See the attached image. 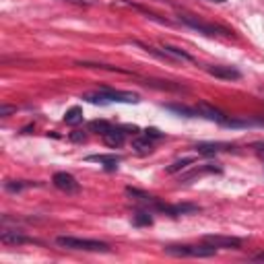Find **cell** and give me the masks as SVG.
Masks as SVG:
<instances>
[{"mask_svg":"<svg viewBox=\"0 0 264 264\" xmlns=\"http://www.w3.org/2000/svg\"><path fill=\"white\" fill-rule=\"evenodd\" d=\"M194 161H196L194 157H182V159L174 161L172 165H168V168H165V172H168V174H177V172H182V170L190 168V165H192Z\"/></svg>","mask_w":264,"mask_h":264,"instance_id":"cell-20","label":"cell"},{"mask_svg":"<svg viewBox=\"0 0 264 264\" xmlns=\"http://www.w3.org/2000/svg\"><path fill=\"white\" fill-rule=\"evenodd\" d=\"M219 174L221 172V168H217L215 163H204L202 168H198V170H194V172H190V174H186V176H182L179 177V182H190L192 177H200V176H204V174Z\"/></svg>","mask_w":264,"mask_h":264,"instance_id":"cell-16","label":"cell"},{"mask_svg":"<svg viewBox=\"0 0 264 264\" xmlns=\"http://www.w3.org/2000/svg\"><path fill=\"white\" fill-rule=\"evenodd\" d=\"M35 188V186H39L37 182H6L4 184V188L8 190V192H21V190H25V188Z\"/></svg>","mask_w":264,"mask_h":264,"instance_id":"cell-23","label":"cell"},{"mask_svg":"<svg viewBox=\"0 0 264 264\" xmlns=\"http://www.w3.org/2000/svg\"><path fill=\"white\" fill-rule=\"evenodd\" d=\"M165 109L170 112H176L179 116H186V118H198V109L196 107H188V105H177V103H168Z\"/></svg>","mask_w":264,"mask_h":264,"instance_id":"cell-18","label":"cell"},{"mask_svg":"<svg viewBox=\"0 0 264 264\" xmlns=\"http://www.w3.org/2000/svg\"><path fill=\"white\" fill-rule=\"evenodd\" d=\"M64 122L68 124V126H79V124H83V109L79 105L71 107L68 112L64 114Z\"/></svg>","mask_w":264,"mask_h":264,"instance_id":"cell-19","label":"cell"},{"mask_svg":"<svg viewBox=\"0 0 264 264\" xmlns=\"http://www.w3.org/2000/svg\"><path fill=\"white\" fill-rule=\"evenodd\" d=\"M56 246L64 250H77V252H109V244L99 240H83L75 235H58Z\"/></svg>","mask_w":264,"mask_h":264,"instance_id":"cell-1","label":"cell"},{"mask_svg":"<svg viewBox=\"0 0 264 264\" xmlns=\"http://www.w3.org/2000/svg\"><path fill=\"white\" fill-rule=\"evenodd\" d=\"M101 138H103V143H105L107 147L118 149V147L124 145V138H126V136H124V130H122V128H114V126H112Z\"/></svg>","mask_w":264,"mask_h":264,"instance_id":"cell-12","label":"cell"},{"mask_svg":"<svg viewBox=\"0 0 264 264\" xmlns=\"http://www.w3.org/2000/svg\"><path fill=\"white\" fill-rule=\"evenodd\" d=\"M87 161L101 163L107 172H114V170L118 168V163H120L122 159H120L118 155H114V153H112V155H89V157H87Z\"/></svg>","mask_w":264,"mask_h":264,"instance_id":"cell-14","label":"cell"},{"mask_svg":"<svg viewBox=\"0 0 264 264\" xmlns=\"http://www.w3.org/2000/svg\"><path fill=\"white\" fill-rule=\"evenodd\" d=\"M254 260H258V262H264V252H260V254H256V256H254Z\"/></svg>","mask_w":264,"mask_h":264,"instance_id":"cell-28","label":"cell"},{"mask_svg":"<svg viewBox=\"0 0 264 264\" xmlns=\"http://www.w3.org/2000/svg\"><path fill=\"white\" fill-rule=\"evenodd\" d=\"M155 211H161L165 215H172V217H179V215H192V213H198L200 206L198 204H192V202H182V204H174V206H168V204H157Z\"/></svg>","mask_w":264,"mask_h":264,"instance_id":"cell-7","label":"cell"},{"mask_svg":"<svg viewBox=\"0 0 264 264\" xmlns=\"http://www.w3.org/2000/svg\"><path fill=\"white\" fill-rule=\"evenodd\" d=\"M0 242L6 244V246H23V244H39L37 240L33 238H27V235H23L21 231L17 229H4L2 233H0Z\"/></svg>","mask_w":264,"mask_h":264,"instance_id":"cell-8","label":"cell"},{"mask_svg":"<svg viewBox=\"0 0 264 264\" xmlns=\"http://www.w3.org/2000/svg\"><path fill=\"white\" fill-rule=\"evenodd\" d=\"M161 50L168 54V56L174 60V62H194V58L190 56V54H186L184 50H179V48H176V46H170V44H163L161 46Z\"/></svg>","mask_w":264,"mask_h":264,"instance_id":"cell-15","label":"cell"},{"mask_svg":"<svg viewBox=\"0 0 264 264\" xmlns=\"http://www.w3.org/2000/svg\"><path fill=\"white\" fill-rule=\"evenodd\" d=\"M68 138H71L73 143H85V141H87V134L81 132V130H75V132L68 134Z\"/></svg>","mask_w":264,"mask_h":264,"instance_id":"cell-24","label":"cell"},{"mask_svg":"<svg viewBox=\"0 0 264 264\" xmlns=\"http://www.w3.org/2000/svg\"><path fill=\"white\" fill-rule=\"evenodd\" d=\"M126 194L130 198H134V200H138V202H143V204H147V206H151L153 211L157 208V204H159V200L155 198V196H151V194H147V192H143V190H136V188H126Z\"/></svg>","mask_w":264,"mask_h":264,"instance_id":"cell-11","label":"cell"},{"mask_svg":"<svg viewBox=\"0 0 264 264\" xmlns=\"http://www.w3.org/2000/svg\"><path fill=\"white\" fill-rule=\"evenodd\" d=\"M254 147H256V151L260 153V155L264 157V145H254Z\"/></svg>","mask_w":264,"mask_h":264,"instance_id":"cell-27","label":"cell"},{"mask_svg":"<svg viewBox=\"0 0 264 264\" xmlns=\"http://www.w3.org/2000/svg\"><path fill=\"white\" fill-rule=\"evenodd\" d=\"M231 149V145H225V143H200V145H194V151L198 155H215V153H221V151H227Z\"/></svg>","mask_w":264,"mask_h":264,"instance_id":"cell-13","label":"cell"},{"mask_svg":"<svg viewBox=\"0 0 264 264\" xmlns=\"http://www.w3.org/2000/svg\"><path fill=\"white\" fill-rule=\"evenodd\" d=\"M196 109H198V116H202L206 120H213V122H219V124H225V126H227L229 120H227V116L223 112H221V109L208 105V103H198Z\"/></svg>","mask_w":264,"mask_h":264,"instance_id":"cell-10","label":"cell"},{"mask_svg":"<svg viewBox=\"0 0 264 264\" xmlns=\"http://www.w3.org/2000/svg\"><path fill=\"white\" fill-rule=\"evenodd\" d=\"M109 128H112V124H109V122H105V120H93L91 124H89V130L91 132H97V134H105Z\"/></svg>","mask_w":264,"mask_h":264,"instance_id":"cell-22","label":"cell"},{"mask_svg":"<svg viewBox=\"0 0 264 264\" xmlns=\"http://www.w3.org/2000/svg\"><path fill=\"white\" fill-rule=\"evenodd\" d=\"M145 134H147V136H151V138H163V134H161L157 128H147V130H145Z\"/></svg>","mask_w":264,"mask_h":264,"instance_id":"cell-26","label":"cell"},{"mask_svg":"<svg viewBox=\"0 0 264 264\" xmlns=\"http://www.w3.org/2000/svg\"><path fill=\"white\" fill-rule=\"evenodd\" d=\"M83 99H87L89 103H138L141 97L130 91H116V89H101L99 93H87Z\"/></svg>","mask_w":264,"mask_h":264,"instance_id":"cell-2","label":"cell"},{"mask_svg":"<svg viewBox=\"0 0 264 264\" xmlns=\"http://www.w3.org/2000/svg\"><path fill=\"white\" fill-rule=\"evenodd\" d=\"M132 223L136 227H143V225H151L153 223V217L149 211H136L134 217H132Z\"/></svg>","mask_w":264,"mask_h":264,"instance_id":"cell-21","label":"cell"},{"mask_svg":"<svg viewBox=\"0 0 264 264\" xmlns=\"http://www.w3.org/2000/svg\"><path fill=\"white\" fill-rule=\"evenodd\" d=\"M132 149L136 153H141V155H147V153L153 151V138L151 136H136L134 141H132Z\"/></svg>","mask_w":264,"mask_h":264,"instance_id":"cell-17","label":"cell"},{"mask_svg":"<svg viewBox=\"0 0 264 264\" xmlns=\"http://www.w3.org/2000/svg\"><path fill=\"white\" fill-rule=\"evenodd\" d=\"M206 2H217V4H223V2H227V0H206Z\"/></svg>","mask_w":264,"mask_h":264,"instance_id":"cell-29","label":"cell"},{"mask_svg":"<svg viewBox=\"0 0 264 264\" xmlns=\"http://www.w3.org/2000/svg\"><path fill=\"white\" fill-rule=\"evenodd\" d=\"M206 71L211 77L221 79V81H240L242 79V73L233 66H208Z\"/></svg>","mask_w":264,"mask_h":264,"instance_id":"cell-9","label":"cell"},{"mask_svg":"<svg viewBox=\"0 0 264 264\" xmlns=\"http://www.w3.org/2000/svg\"><path fill=\"white\" fill-rule=\"evenodd\" d=\"M202 242L217 250H240L242 248V240L231 238V235H204Z\"/></svg>","mask_w":264,"mask_h":264,"instance_id":"cell-5","label":"cell"},{"mask_svg":"<svg viewBox=\"0 0 264 264\" xmlns=\"http://www.w3.org/2000/svg\"><path fill=\"white\" fill-rule=\"evenodd\" d=\"M52 182H54V186H56L58 190H62V192H66V194H75V192H79V188H81L79 182H77V177L71 176V174H66V172L54 174Z\"/></svg>","mask_w":264,"mask_h":264,"instance_id":"cell-6","label":"cell"},{"mask_svg":"<svg viewBox=\"0 0 264 264\" xmlns=\"http://www.w3.org/2000/svg\"><path fill=\"white\" fill-rule=\"evenodd\" d=\"M163 252L174 258H211L217 254V248L202 242V246H168Z\"/></svg>","mask_w":264,"mask_h":264,"instance_id":"cell-3","label":"cell"},{"mask_svg":"<svg viewBox=\"0 0 264 264\" xmlns=\"http://www.w3.org/2000/svg\"><path fill=\"white\" fill-rule=\"evenodd\" d=\"M177 21L184 23V25H188V27H192V29H196V31L202 33V35H208V37H215V35L231 37V31H229V29H223V27L213 25V23H204L202 19L194 17V15H188V12H179V15H177Z\"/></svg>","mask_w":264,"mask_h":264,"instance_id":"cell-4","label":"cell"},{"mask_svg":"<svg viewBox=\"0 0 264 264\" xmlns=\"http://www.w3.org/2000/svg\"><path fill=\"white\" fill-rule=\"evenodd\" d=\"M15 112H17V107H12V105H2V107H0V116H2V118L15 114Z\"/></svg>","mask_w":264,"mask_h":264,"instance_id":"cell-25","label":"cell"}]
</instances>
